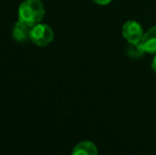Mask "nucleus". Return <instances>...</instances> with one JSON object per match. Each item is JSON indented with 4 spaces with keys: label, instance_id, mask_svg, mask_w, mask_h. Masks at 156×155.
<instances>
[{
    "label": "nucleus",
    "instance_id": "nucleus-1",
    "mask_svg": "<svg viewBox=\"0 0 156 155\" xmlns=\"http://www.w3.org/2000/svg\"><path fill=\"white\" fill-rule=\"evenodd\" d=\"M45 16V6L41 0H25L18 9V20L30 27L39 23Z\"/></svg>",
    "mask_w": 156,
    "mask_h": 155
},
{
    "label": "nucleus",
    "instance_id": "nucleus-2",
    "mask_svg": "<svg viewBox=\"0 0 156 155\" xmlns=\"http://www.w3.org/2000/svg\"><path fill=\"white\" fill-rule=\"evenodd\" d=\"M53 30L51 29L50 26L39 23L32 27L31 33H30V39L36 46L46 47L53 41Z\"/></svg>",
    "mask_w": 156,
    "mask_h": 155
},
{
    "label": "nucleus",
    "instance_id": "nucleus-3",
    "mask_svg": "<svg viewBox=\"0 0 156 155\" xmlns=\"http://www.w3.org/2000/svg\"><path fill=\"white\" fill-rule=\"evenodd\" d=\"M122 35L129 44H139L144 36V31L137 21L127 20L122 28Z\"/></svg>",
    "mask_w": 156,
    "mask_h": 155
},
{
    "label": "nucleus",
    "instance_id": "nucleus-4",
    "mask_svg": "<svg viewBox=\"0 0 156 155\" xmlns=\"http://www.w3.org/2000/svg\"><path fill=\"white\" fill-rule=\"evenodd\" d=\"M139 45L141 49L147 53H156V26L149 29L146 33H144Z\"/></svg>",
    "mask_w": 156,
    "mask_h": 155
},
{
    "label": "nucleus",
    "instance_id": "nucleus-5",
    "mask_svg": "<svg viewBox=\"0 0 156 155\" xmlns=\"http://www.w3.org/2000/svg\"><path fill=\"white\" fill-rule=\"evenodd\" d=\"M32 27H30L29 25L23 23V21L18 20L14 25L12 30V36L15 41H27L28 39H30V33H31Z\"/></svg>",
    "mask_w": 156,
    "mask_h": 155
},
{
    "label": "nucleus",
    "instance_id": "nucleus-6",
    "mask_svg": "<svg viewBox=\"0 0 156 155\" xmlns=\"http://www.w3.org/2000/svg\"><path fill=\"white\" fill-rule=\"evenodd\" d=\"M97 153H98V150H97L96 145L91 141L87 140L79 143L72 150L73 155H96Z\"/></svg>",
    "mask_w": 156,
    "mask_h": 155
},
{
    "label": "nucleus",
    "instance_id": "nucleus-7",
    "mask_svg": "<svg viewBox=\"0 0 156 155\" xmlns=\"http://www.w3.org/2000/svg\"><path fill=\"white\" fill-rule=\"evenodd\" d=\"M144 53V51L141 49L139 44H131L127 49V54L132 58H139Z\"/></svg>",
    "mask_w": 156,
    "mask_h": 155
},
{
    "label": "nucleus",
    "instance_id": "nucleus-8",
    "mask_svg": "<svg viewBox=\"0 0 156 155\" xmlns=\"http://www.w3.org/2000/svg\"><path fill=\"white\" fill-rule=\"evenodd\" d=\"M94 2H96L97 4H100V5H106L108 4L112 0H93Z\"/></svg>",
    "mask_w": 156,
    "mask_h": 155
},
{
    "label": "nucleus",
    "instance_id": "nucleus-9",
    "mask_svg": "<svg viewBox=\"0 0 156 155\" xmlns=\"http://www.w3.org/2000/svg\"><path fill=\"white\" fill-rule=\"evenodd\" d=\"M152 69L156 72V55H155V58H153V62H152Z\"/></svg>",
    "mask_w": 156,
    "mask_h": 155
}]
</instances>
